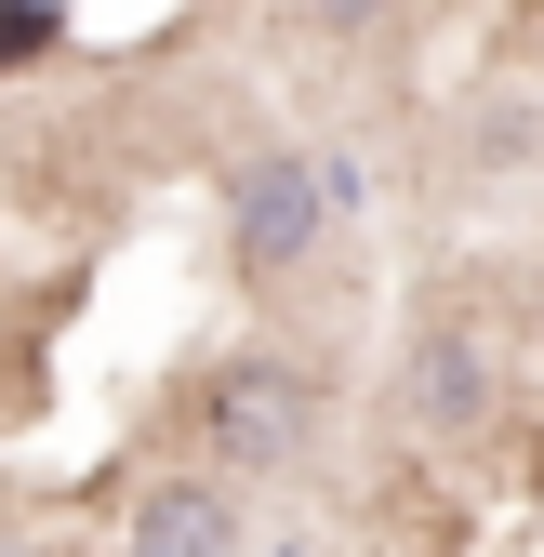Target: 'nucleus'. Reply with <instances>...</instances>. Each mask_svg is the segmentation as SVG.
<instances>
[{"mask_svg": "<svg viewBox=\"0 0 544 557\" xmlns=\"http://www.w3.org/2000/svg\"><path fill=\"white\" fill-rule=\"evenodd\" d=\"M199 438H213L226 478H280L319 451V372L293 359H226L213 385H199Z\"/></svg>", "mask_w": 544, "mask_h": 557, "instance_id": "f257e3e1", "label": "nucleus"}, {"mask_svg": "<svg viewBox=\"0 0 544 557\" xmlns=\"http://www.w3.org/2000/svg\"><path fill=\"white\" fill-rule=\"evenodd\" d=\"M332 199H346V173H332V160H293V147L239 160V186H226V239H239V265H252V278L306 265L319 226H332Z\"/></svg>", "mask_w": 544, "mask_h": 557, "instance_id": "f03ea898", "label": "nucleus"}, {"mask_svg": "<svg viewBox=\"0 0 544 557\" xmlns=\"http://www.w3.org/2000/svg\"><path fill=\"white\" fill-rule=\"evenodd\" d=\"M133 557H239V492L226 478H160L133 505Z\"/></svg>", "mask_w": 544, "mask_h": 557, "instance_id": "7ed1b4c3", "label": "nucleus"}, {"mask_svg": "<svg viewBox=\"0 0 544 557\" xmlns=\"http://www.w3.org/2000/svg\"><path fill=\"white\" fill-rule=\"evenodd\" d=\"M412 411H425V438H479V411H492V359H479V332L438 319L412 345Z\"/></svg>", "mask_w": 544, "mask_h": 557, "instance_id": "20e7f679", "label": "nucleus"}, {"mask_svg": "<svg viewBox=\"0 0 544 557\" xmlns=\"http://www.w3.org/2000/svg\"><path fill=\"white\" fill-rule=\"evenodd\" d=\"M306 14H319V27H372L385 0H306Z\"/></svg>", "mask_w": 544, "mask_h": 557, "instance_id": "39448f33", "label": "nucleus"}, {"mask_svg": "<svg viewBox=\"0 0 544 557\" xmlns=\"http://www.w3.org/2000/svg\"><path fill=\"white\" fill-rule=\"evenodd\" d=\"M0 557H27V544H0Z\"/></svg>", "mask_w": 544, "mask_h": 557, "instance_id": "423d86ee", "label": "nucleus"}]
</instances>
